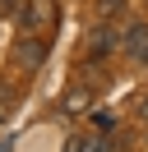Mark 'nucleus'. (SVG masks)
<instances>
[{
  "label": "nucleus",
  "mask_w": 148,
  "mask_h": 152,
  "mask_svg": "<svg viewBox=\"0 0 148 152\" xmlns=\"http://www.w3.org/2000/svg\"><path fill=\"white\" fill-rule=\"evenodd\" d=\"M56 23H60V5L56 0H28L23 10H18V28L28 32V37H51L56 32Z\"/></svg>",
  "instance_id": "f257e3e1"
},
{
  "label": "nucleus",
  "mask_w": 148,
  "mask_h": 152,
  "mask_svg": "<svg viewBox=\"0 0 148 152\" xmlns=\"http://www.w3.org/2000/svg\"><path fill=\"white\" fill-rule=\"evenodd\" d=\"M46 51H51V37H18L14 51H9V65L18 69V74H37V69L46 65Z\"/></svg>",
  "instance_id": "f03ea898"
},
{
  "label": "nucleus",
  "mask_w": 148,
  "mask_h": 152,
  "mask_svg": "<svg viewBox=\"0 0 148 152\" xmlns=\"http://www.w3.org/2000/svg\"><path fill=\"white\" fill-rule=\"evenodd\" d=\"M116 51H120V28H116V23H97V28L88 32L83 56H88V60H107V56H116Z\"/></svg>",
  "instance_id": "7ed1b4c3"
},
{
  "label": "nucleus",
  "mask_w": 148,
  "mask_h": 152,
  "mask_svg": "<svg viewBox=\"0 0 148 152\" xmlns=\"http://www.w3.org/2000/svg\"><path fill=\"white\" fill-rule=\"evenodd\" d=\"M120 51H125L134 65H148V23H130L120 32Z\"/></svg>",
  "instance_id": "20e7f679"
},
{
  "label": "nucleus",
  "mask_w": 148,
  "mask_h": 152,
  "mask_svg": "<svg viewBox=\"0 0 148 152\" xmlns=\"http://www.w3.org/2000/svg\"><path fill=\"white\" fill-rule=\"evenodd\" d=\"M65 152H111V143L92 134V138H74V143H70V148H65Z\"/></svg>",
  "instance_id": "39448f33"
},
{
  "label": "nucleus",
  "mask_w": 148,
  "mask_h": 152,
  "mask_svg": "<svg viewBox=\"0 0 148 152\" xmlns=\"http://www.w3.org/2000/svg\"><path fill=\"white\" fill-rule=\"evenodd\" d=\"M14 97H18V88L14 83H0V124L9 120V111H14Z\"/></svg>",
  "instance_id": "423d86ee"
},
{
  "label": "nucleus",
  "mask_w": 148,
  "mask_h": 152,
  "mask_svg": "<svg viewBox=\"0 0 148 152\" xmlns=\"http://www.w3.org/2000/svg\"><path fill=\"white\" fill-rule=\"evenodd\" d=\"M88 97H92L88 88H74V92L65 97V111H88Z\"/></svg>",
  "instance_id": "0eeeda50"
},
{
  "label": "nucleus",
  "mask_w": 148,
  "mask_h": 152,
  "mask_svg": "<svg viewBox=\"0 0 148 152\" xmlns=\"http://www.w3.org/2000/svg\"><path fill=\"white\" fill-rule=\"evenodd\" d=\"M120 10H125V0H97V14H102V19H116Z\"/></svg>",
  "instance_id": "6e6552de"
},
{
  "label": "nucleus",
  "mask_w": 148,
  "mask_h": 152,
  "mask_svg": "<svg viewBox=\"0 0 148 152\" xmlns=\"http://www.w3.org/2000/svg\"><path fill=\"white\" fill-rule=\"evenodd\" d=\"M23 5H28V0H0V19H18Z\"/></svg>",
  "instance_id": "1a4fd4ad"
},
{
  "label": "nucleus",
  "mask_w": 148,
  "mask_h": 152,
  "mask_svg": "<svg viewBox=\"0 0 148 152\" xmlns=\"http://www.w3.org/2000/svg\"><path fill=\"white\" fill-rule=\"evenodd\" d=\"M139 120H148V92L139 97Z\"/></svg>",
  "instance_id": "9d476101"
},
{
  "label": "nucleus",
  "mask_w": 148,
  "mask_h": 152,
  "mask_svg": "<svg viewBox=\"0 0 148 152\" xmlns=\"http://www.w3.org/2000/svg\"><path fill=\"white\" fill-rule=\"evenodd\" d=\"M0 152H14V138H0Z\"/></svg>",
  "instance_id": "9b49d317"
}]
</instances>
